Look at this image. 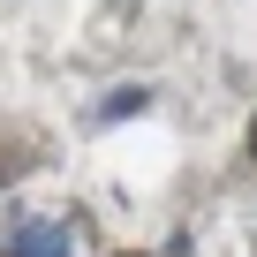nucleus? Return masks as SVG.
<instances>
[{"instance_id":"nucleus-2","label":"nucleus","mask_w":257,"mask_h":257,"mask_svg":"<svg viewBox=\"0 0 257 257\" xmlns=\"http://www.w3.org/2000/svg\"><path fill=\"white\" fill-rule=\"evenodd\" d=\"M249 159H257V121H249Z\"/></svg>"},{"instance_id":"nucleus-1","label":"nucleus","mask_w":257,"mask_h":257,"mask_svg":"<svg viewBox=\"0 0 257 257\" xmlns=\"http://www.w3.org/2000/svg\"><path fill=\"white\" fill-rule=\"evenodd\" d=\"M0 257H83V249H76V227L61 212H23L0 227Z\"/></svg>"}]
</instances>
